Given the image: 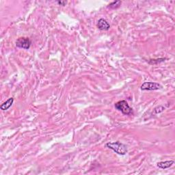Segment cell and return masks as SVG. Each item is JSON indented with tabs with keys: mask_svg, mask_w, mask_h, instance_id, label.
I'll list each match as a JSON object with an SVG mask.
<instances>
[{
	"mask_svg": "<svg viewBox=\"0 0 175 175\" xmlns=\"http://www.w3.org/2000/svg\"><path fill=\"white\" fill-rule=\"evenodd\" d=\"M31 41L27 37H21L16 41V46L18 48L24 49H29L31 47Z\"/></svg>",
	"mask_w": 175,
	"mask_h": 175,
	"instance_id": "cell-4",
	"label": "cell"
},
{
	"mask_svg": "<svg viewBox=\"0 0 175 175\" xmlns=\"http://www.w3.org/2000/svg\"><path fill=\"white\" fill-rule=\"evenodd\" d=\"M165 60H166V59H165V58H159V59L150 60V61H149V64H158V63L164 62Z\"/></svg>",
	"mask_w": 175,
	"mask_h": 175,
	"instance_id": "cell-9",
	"label": "cell"
},
{
	"mask_svg": "<svg viewBox=\"0 0 175 175\" xmlns=\"http://www.w3.org/2000/svg\"><path fill=\"white\" fill-rule=\"evenodd\" d=\"M165 109V107H164L163 106H158L157 108L156 107V108L154 109V111H155L156 114H157L159 113L162 112V111H163Z\"/></svg>",
	"mask_w": 175,
	"mask_h": 175,
	"instance_id": "cell-10",
	"label": "cell"
},
{
	"mask_svg": "<svg viewBox=\"0 0 175 175\" xmlns=\"http://www.w3.org/2000/svg\"><path fill=\"white\" fill-rule=\"evenodd\" d=\"M97 27L100 30L107 31V30H109V28H110V25H109V23L106 19H104V18H100L98 21Z\"/></svg>",
	"mask_w": 175,
	"mask_h": 175,
	"instance_id": "cell-5",
	"label": "cell"
},
{
	"mask_svg": "<svg viewBox=\"0 0 175 175\" xmlns=\"http://www.w3.org/2000/svg\"><path fill=\"white\" fill-rule=\"evenodd\" d=\"M57 3L59 4V5H61V6H65V4H66V1H57Z\"/></svg>",
	"mask_w": 175,
	"mask_h": 175,
	"instance_id": "cell-11",
	"label": "cell"
},
{
	"mask_svg": "<svg viewBox=\"0 0 175 175\" xmlns=\"http://www.w3.org/2000/svg\"><path fill=\"white\" fill-rule=\"evenodd\" d=\"M120 4H121V1H116L111 2V4H109L108 7L109 8L115 9V8H118V7L120 6Z\"/></svg>",
	"mask_w": 175,
	"mask_h": 175,
	"instance_id": "cell-8",
	"label": "cell"
},
{
	"mask_svg": "<svg viewBox=\"0 0 175 175\" xmlns=\"http://www.w3.org/2000/svg\"><path fill=\"white\" fill-rule=\"evenodd\" d=\"M174 164V162L173 160H170V161H165V162H160L157 163V167L162 169H167L169 168L172 166V165Z\"/></svg>",
	"mask_w": 175,
	"mask_h": 175,
	"instance_id": "cell-6",
	"label": "cell"
},
{
	"mask_svg": "<svg viewBox=\"0 0 175 175\" xmlns=\"http://www.w3.org/2000/svg\"><path fill=\"white\" fill-rule=\"evenodd\" d=\"M163 87L160 83L157 82H151V81H148V82H144L142 83L141 86V90H158L162 89Z\"/></svg>",
	"mask_w": 175,
	"mask_h": 175,
	"instance_id": "cell-3",
	"label": "cell"
},
{
	"mask_svg": "<svg viewBox=\"0 0 175 175\" xmlns=\"http://www.w3.org/2000/svg\"><path fill=\"white\" fill-rule=\"evenodd\" d=\"M115 108L118 111H120L125 115H130L133 112V109L131 107L128 103L123 100V101H120L116 103L114 105Z\"/></svg>",
	"mask_w": 175,
	"mask_h": 175,
	"instance_id": "cell-2",
	"label": "cell"
},
{
	"mask_svg": "<svg viewBox=\"0 0 175 175\" xmlns=\"http://www.w3.org/2000/svg\"><path fill=\"white\" fill-rule=\"evenodd\" d=\"M106 146L120 155H125L128 152L127 146L120 142H107Z\"/></svg>",
	"mask_w": 175,
	"mask_h": 175,
	"instance_id": "cell-1",
	"label": "cell"
},
{
	"mask_svg": "<svg viewBox=\"0 0 175 175\" xmlns=\"http://www.w3.org/2000/svg\"><path fill=\"white\" fill-rule=\"evenodd\" d=\"M14 102V99L13 98H9V99L7 100L6 101L3 103L0 106V109L3 111H6L8 110V109L10 108V107L13 106Z\"/></svg>",
	"mask_w": 175,
	"mask_h": 175,
	"instance_id": "cell-7",
	"label": "cell"
}]
</instances>
